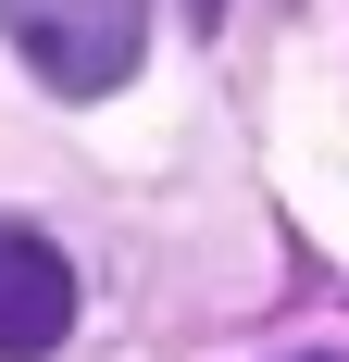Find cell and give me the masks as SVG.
<instances>
[{
  "label": "cell",
  "instance_id": "obj_1",
  "mask_svg": "<svg viewBox=\"0 0 349 362\" xmlns=\"http://www.w3.org/2000/svg\"><path fill=\"white\" fill-rule=\"evenodd\" d=\"M0 37L50 100H112L150 50V0H0Z\"/></svg>",
  "mask_w": 349,
  "mask_h": 362
},
{
  "label": "cell",
  "instance_id": "obj_2",
  "mask_svg": "<svg viewBox=\"0 0 349 362\" xmlns=\"http://www.w3.org/2000/svg\"><path fill=\"white\" fill-rule=\"evenodd\" d=\"M63 325H75V275H63V250H50L37 225H0V362L63 350Z\"/></svg>",
  "mask_w": 349,
  "mask_h": 362
},
{
  "label": "cell",
  "instance_id": "obj_3",
  "mask_svg": "<svg viewBox=\"0 0 349 362\" xmlns=\"http://www.w3.org/2000/svg\"><path fill=\"white\" fill-rule=\"evenodd\" d=\"M187 25H200V37H212V25H225V0H187Z\"/></svg>",
  "mask_w": 349,
  "mask_h": 362
}]
</instances>
